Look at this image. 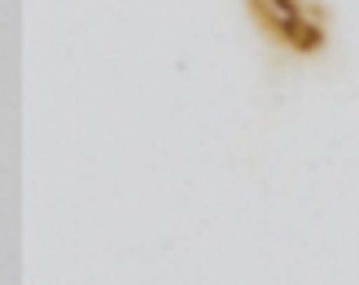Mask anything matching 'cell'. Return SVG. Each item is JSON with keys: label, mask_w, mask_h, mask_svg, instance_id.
<instances>
[{"label": "cell", "mask_w": 359, "mask_h": 285, "mask_svg": "<svg viewBox=\"0 0 359 285\" xmlns=\"http://www.w3.org/2000/svg\"><path fill=\"white\" fill-rule=\"evenodd\" d=\"M250 13L259 18V27L272 35L276 48H290L298 58L320 53L329 40L325 9H316L311 0H250Z\"/></svg>", "instance_id": "obj_1"}]
</instances>
